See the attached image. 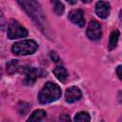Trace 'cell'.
Wrapping results in <instances>:
<instances>
[{
	"instance_id": "obj_10",
	"label": "cell",
	"mask_w": 122,
	"mask_h": 122,
	"mask_svg": "<svg viewBox=\"0 0 122 122\" xmlns=\"http://www.w3.org/2000/svg\"><path fill=\"white\" fill-rule=\"evenodd\" d=\"M53 73L59 81H61L62 83L66 82V80L68 78V71L63 66H56L53 69Z\"/></svg>"
},
{
	"instance_id": "obj_3",
	"label": "cell",
	"mask_w": 122,
	"mask_h": 122,
	"mask_svg": "<svg viewBox=\"0 0 122 122\" xmlns=\"http://www.w3.org/2000/svg\"><path fill=\"white\" fill-rule=\"evenodd\" d=\"M38 45L33 40H23L12 45L11 51L16 55H28L36 51Z\"/></svg>"
},
{
	"instance_id": "obj_4",
	"label": "cell",
	"mask_w": 122,
	"mask_h": 122,
	"mask_svg": "<svg viewBox=\"0 0 122 122\" xmlns=\"http://www.w3.org/2000/svg\"><path fill=\"white\" fill-rule=\"evenodd\" d=\"M27 35H28V30L26 28H24L17 21L14 20L10 21L8 27V38L16 39V38L26 37Z\"/></svg>"
},
{
	"instance_id": "obj_13",
	"label": "cell",
	"mask_w": 122,
	"mask_h": 122,
	"mask_svg": "<svg viewBox=\"0 0 122 122\" xmlns=\"http://www.w3.org/2000/svg\"><path fill=\"white\" fill-rule=\"evenodd\" d=\"M51 4H52V9L53 11L56 15H61L64 12V5L59 1V0H51Z\"/></svg>"
},
{
	"instance_id": "obj_16",
	"label": "cell",
	"mask_w": 122,
	"mask_h": 122,
	"mask_svg": "<svg viewBox=\"0 0 122 122\" xmlns=\"http://www.w3.org/2000/svg\"><path fill=\"white\" fill-rule=\"evenodd\" d=\"M7 28V20L4 16V13L0 10V30H4Z\"/></svg>"
},
{
	"instance_id": "obj_1",
	"label": "cell",
	"mask_w": 122,
	"mask_h": 122,
	"mask_svg": "<svg viewBox=\"0 0 122 122\" xmlns=\"http://www.w3.org/2000/svg\"><path fill=\"white\" fill-rule=\"evenodd\" d=\"M18 4L22 7V9L27 12V14L43 30V26L45 25V16L41 6L35 0H16Z\"/></svg>"
},
{
	"instance_id": "obj_8",
	"label": "cell",
	"mask_w": 122,
	"mask_h": 122,
	"mask_svg": "<svg viewBox=\"0 0 122 122\" xmlns=\"http://www.w3.org/2000/svg\"><path fill=\"white\" fill-rule=\"evenodd\" d=\"M66 101L69 103H73L77 100H79L82 96V92L80 91L79 88L75 87V86H71L69 89H67L66 91Z\"/></svg>"
},
{
	"instance_id": "obj_18",
	"label": "cell",
	"mask_w": 122,
	"mask_h": 122,
	"mask_svg": "<svg viewBox=\"0 0 122 122\" xmlns=\"http://www.w3.org/2000/svg\"><path fill=\"white\" fill-rule=\"evenodd\" d=\"M121 70H122V67L121 66H118L117 69H116V72H117V76L119 79H122V74H121Z\"/></svg>"
},
{
	"instance_id": "obj_11",
	"label": "cell",
	"mask_w": 122,
	"mask_h": 122,
	"mask_svg": "<svg viewBox=\"0 0 122 122\" xmlns=\"http://www.w3.org/2000/svg\"><path fill=\"white\" fill-rule=\"evenodd\" d=\"M119 35H120V32L118 30H115L113 31H112L111 35H110V42H109V48L110 50H113L117 43H118V39H119Z\"/></svg>"
},
{
	"instance_id": "obj_15",
	"label": "cell",
	"mask_w": 122,
	"mask_h": 122,
	"mask_svg": "<svg viewBox=\"0 0 122 122\" xmlns=\"http://www.w3.org/2000/svg\"><path fill=\"white\" fill-rule=\"evenodd\" d=\"M90 120H91V116L87 112H80L76 113L74 116V121L85 122V121H90Z\"/></svg>"
},
{
	"instance_id": "obj_20",
	"label": "cell",
	"mask_w": 122,
	"mask_h": 122,
	"mask_svg": "<svg viewBox=\"0 0 122 122\" xmlns=\"http://www.w3.org/2000/svg\"><path fill=\"white\" fill-rule=\"evenodd\" d=\"M92 0H82V2H84V3H90Z\"/></svg>"
},
{
	"instance_id": "obj_19",
	"label": "cell",
	"mask_w": 122,
	"mask_h": 122,
	"mask_svg": "<svg viewBox=\"0 0 122 122\" xmlns=\"http://www.w3.org/2000/svg\"><path fill=\"white\" fill-rule=\"evenodd\" d=\"M66 1H68V2H69V3H71V4H75L77 0H66Z\"/></svg>"
},
{
	"instance_id": "obj_7",
	"label": "cell",
	"mask_w": 122,
	"mask_h": 122,
	"mask_svg": "<svg viewBox=\"0 0 122 122\" xmlns=\"http://www.w3.org/2000/svg\"><path fill=\"white\" fill-rule=\"evenodd\" d=\"M69 19L71 23L79 26L84 27L85 25V18H84V12L81 10H72L69 12Z\"/></svg>"
},
{
	"instance_id": "obj_9",
	"label": "cell",
	"mask_w": 122,
	"mask_h": 122,
	"mask_svg": "<svg viewBox=\"0 0 122 122\" xmlns=\"http://www.w3.org/2000/svg\"><path fill=\"white\" fill-rule=\"evenodd\" d=\"M110 4L105 2V1H99L95 5V13L97 14L98 17L105 19L109 16L110 14Z\"/></svg>"
},
{
	"instance_id": "obj_5",
	"label": "cell",
	"mask_w": 122,
	"mask_h": 122,
	"mask_svg": "<svg viewBox=\"0 0 122 122\" xmlns=\"http://www.w3.org/2000/svg\"><path fill=\"white\" fill-rule=\"evenodd\" d=\"M22 72L25 74L24 83L26 85H33L38 77H43V75L47 74V72H45L42 69L30 67H25L22 70Z\"/></svg>"
},
{
	"instance_id": "obj_12",
	"label": "cell",
	"mask_w": 122,
	"mask_h": 122,
	"mask_svg": "<svg viewBox=\"0 0 122 122\" xmlns=\"http://www.w3.org/2000/svg\"><path fill=\"white\" fill-rule=\"evenodd\" d=\"M46 115H47V113L44 110H36L30 114L28 121H40V120L44 119L46 117Z\"/></svg>"
},
{
	"instance_id": "obj_2",
	"label": "cell",
	"mask_w": 122,
	"mask_h": 122,
	"mask_svg": "<svg viewBox=\"0 0 122 122\" xmlns=\"http://www.w3.org/2000/svg\"><path fill=\"white\" fill-rule=\"evenodd\" d=\"M61 96L60 87L53 82H47L38 94V101L41 104H48L56 101Z\"/></svg>"
},
{
	"instance_id": "obj_6",
	"label": "cell",
	"mask_w": 122,
	"mask_h": 122,
	"mask_svg": "<svg viewBox=\"0 0 122 122\" xmlns=\"http://www.w3.org/2000/svg\"><path fill=\"white\" fill-rule=\"evenodd\" d=\"M87 35L91 40H98L102 35L101 25L96 20H92L87 28Z\"/></svg>"
},
{
	"instance_id": "obj_14",
	"label": "cell",
	"mask_w": 122,
	"mask_h": 122,
	"mask_svg": "<svg viewBox=\"0 0 122 122\" xmlns=\"http://www.w3.org/2000/svg\"><path fill=\"white\" fill-rule=\"evenodd\" d=\"M18 70H19V65H18V61L17 60H10L7 64V71H8V72L10 74L14 73Z\"/></svg>"
},
{
	"instance_id": "obj_17",
	"label": "cell",
	"mask_w": 122,
	"mask_h": 122,
	"mask_svg": "<svg viewBox=\"0 0 122 122\" xmlns=\"http://www.w3.org/2000/svg\"><path fill=\"white\" fill-rule=\"evenodd\" d=\"M51 60H53L54 62H57V61L59 60V57H58L57 54H56L55 52H53V51L51 52Z\"/></svg>"
}]
</instances>
